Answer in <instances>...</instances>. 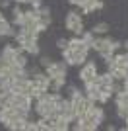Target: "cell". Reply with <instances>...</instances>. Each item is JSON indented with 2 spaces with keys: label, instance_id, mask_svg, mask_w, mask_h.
Masks as SVG:
<instances>
[{
  "label": "cell",
  "instance_id": "obj_22",
  "mask_svg": "<svg viewBox=\"0 0 128 131\" xmlns=\"http://www.w3.org/2000/svg\"><path fill=\"white\" fill-rule=\"evenodd\" d=\"M124 121H126V125H124V129H128V117H126V119H124Z\"/></svg>",
  "mask_w": 128,
  "mask_h": 131
},
{
  "label": "cell",
  "instance_id": "obj_5",
  "mask_svg": "<svg viewBox=\"0 0 128 131\" xmlns=\"http://www.w3.org/2000/svg\"><path fill=\"white\" fill-rule=\"evenodd\" d=\"M95 77H97V65L93 61H85L80 69V80L87 82V80H93Z\"/></svg>",
  "mask_w": 128,
  "mask_h": 131
},
{
  "label": "cell",
  "instance_id": "obj_12",
  "mask_svg": "<svg viewBox=\"0 0 128 131\" xmlns=\"http://www.w3.org/2000/svg\"><path fill=\"white\" fill-rule=\"evenodd\" d=\"M109 29H111V26H109L107 22H99V24H95V26H93V29H91V31L95 33V35H105Z\"/></svg>",
  "mask_w": 128,
  "mask_h": 131
},
{
  "label": "cell",
  "instance_id": "obj_11",
  "mask_svg": "<svg viewBox=\"0 0 128 131\" xmlns=\"http://www.w3.org/2000/svg\"><path fill=\"white\" fill-rule=\"evenodd\" d=\"M0 35H2V37H14V35H16V29H14V27H12V24L8 22V20H0Z\"/></svg>",
  "mask_w": 128,
  "mask_h": 131
},
{
  "label": "cell",
  "instance_id": "obj_16",
  "mask_svg": "<svg viewBox=\"0 0 128 131\" xmlns=\"http://www.w3.org/2000/svg\"><path fill=\"white\" fill-rule=\"evenodd\" d=\"M68 2H70V4H72V6H78L80 10H84V8H85V6H87V4H89L91 0H68Z\"/></svg>",
  "mask_w": 128,
  "mask_h": 131
},
{
  "label": "cell",
  "instance_id": "obj_8",
  "mask_svg": "<svg viewBox=\"0 0 128 131\" xmlns=\"http://www.w3.org/2000/svg\"><path fill=\"white\" fill-rule=\"evenodd\" d=\"M23 49V53H27V55H33V57H37L39 53H41V49H39V45H37V41H31V39H25V41H21V43H18Z\"/></svg>",
  "mask_w": 128,
  "mask_h": 131
},
{
  "label": "cell",
  "instance_id": "obj_20",
  "mask_svg": "<svg viewBox=\"0 0 128 131\" xmlns=\"http://www.w3.org/2000/svg\"><path fill=\"white\" fill-rule=\"evenodd\" d=\"M122 47H124V49H126V53H128V39H126V41H124V43H122Z\"/></svg>",
  "mask_w": 128,
  "mask_h": 131
},
{
  "label": "cell",
  "instance_id": "obj_10",
  "mask_svg": "<svg viewBox=\"0 0 128 131\" xmlns=\"http://www.w3.org/2000/svg\"><path fill=\"white\" fill-rule=\"evenodd\" d=\"M95 82L97 84H99V86H113V84H115V78H113V74L109 71L107 72H103V74H99V72H97V77H95Z\"/></svg>",
  "mask_w": 128,
  "mask_h": 131
},
{
  "label": "cell",
  "instance_id": "obj_6",
  "mask_svg": "<svg viewBox=\"0 0 128 131\" xmlns=\"http://www.w3.org/2000/svg\"><path fill=\"white\" fill-rule=\"evenodd\" d=\"M31 80H33V84H35V86L37 88H41V90H45V92H49V90H51V77H49L47 72H35V74H33L31 77Z\"/></svg>",
  "mask_w": 128,
  "mask_h": 131
},
{
  "label": "cell",
  "instance_id": "obj_19",
  "mask_svg": "<svg viewBox=\"0 0 128 131\" xmlns=\"http://www.w3.org/2000/svg\"><path fill=\"white\" fill-rule=\"evenodd\" d=\"M39 61H41V67H49V63H51L53 59H49V57H41Z\"/></svg>",
  "mask_w": 128,
  "mask_h": 131
},
{
  "label": "cell",
  "instance_id": "obj_13",
  "mask_svg": "<svg viewBox=\"0 0 128 131\" xmlns=\"http://www.w3.org/2000/svg\"><path fill=\"white\" fill-rule=\"evenodd\" d=\"M39 16H41L43 22H47L49 26H51V22H53V16H51V8H47V6H41V8H39Z\"/></svg>",
  "mask_w": 128,
  "mask_h": 131
},
{
  "label": "cell",
  "instance_id": "obj_1",
  "mask_svg": "<svg viewBox=\"0 0 128 131\" xmlns=\"http://www.w3.org/2000/svg\"><path fill=\"white\" fill-rule=\"evenodd\" d=\"M60 100H62V94L60 92H54V90L45 92L41 98L35 100L33 110H35V114H37L39 117H51V115L56 114V108H58Z\"/></svg>",
  "mask_w": 128,
  "mask_h": 131
},
{
  "label": "cell",
  "instance_id": "obj_15",
  "mask_svg": "<svg viewBox=\"0 0 128 131\" xmlns=\"http://www.w3.org/2000/svg\"><path fill=\"white\" fill-rule=\"evenodd\" d=\"M37 129H39V131H51L47 117H39V119H37Z\"/></svg>",
  "mask_w": 128,
  "mask_h": 131
},
{
  "label": "cell",
  "instance_id": "obj_17",
  "mask_svg": "<svg viewBox=\"0 0 128 131\" xmlns=\"http://www.w3.org/2000/svg\"><path fill=\"white\" fill-rule=\"evenodd\" d=\"M56 47H58L60 51L66 49V47H68V39H58V41H56Z\"/></svg>",
  "mask_w": 128,
  "mask_h": 131
},
{
  "label": "cell",
  "instance_id": "obj_14",
  "mask_svg": "<svg viewBox=\"0 0 128 131\" xmlns=\"http://www.w3.org/2000/svg\"><path fill=\"white\" fill-rule=\"evenodd\" d=\"M80 37L84 39V43H87V45L91 47V43H93V39H95V33L91 31V29H89V31H85V29H84V33H82Z\"/></svg>",
  "mask_w": 128,
  "mask_h": 131
},
{
  "label": "cell",
  "instance_id": "obj_4",
  "mask_svg": "<svg viewBox=\"0 0 128 131\" xmlns=\"http://www.w3.org/2000/svg\"><path fill=\"white\" fill-rule=\"evenodd\" d=\"M56 114L62 115L64 119H68L70 123L76 121V112H74V104H72V100L70 98H62L58 102V108H56Z\"/></svg>",
  "mask_w": 128,
  "mask_h": 131
},
{
  "label": "cell",
  "instance_id": "obj_21",
  "mask_svg": "<svg viewBox=\"0 0 128 131\" xmlns=\"http://www.w3.org/2000/svg\"><path fill=\"white\" fill-rule=\"evenodd\" d=\"M4 104V96H2V94H0V106Z\"/></svg>",
  "mask_w": 128,
  "mask_h": 131
},
{
  "label": "cell",
  "instance_id": "obj_9",
  "mask_svg": "<svg viewBox=\"0 0 128 131\" xmlns=\"http://www.w3.org/2000/svg\"><path fill=\"white\" fill-rule=\"evenodd\" d=\"M12 67H14V63L6 61L4 57L0 55V80H4V78L14 77V71H12Z\"/></svg>",
  "mask_w": 128,
  "mask_h": 131
},
{
  "label": "cell",
  "instance_id": "obj_3",
  "mask_svg": "<svg viewBox=\"0 0 128 131\" xmlns=\"http://www.w3.org/2000/svg\"><path fill=\"white\" fill-rule=\"evenodd\" d=\"M64 26L66 29L76 35H82L84 33V20H82V14L78 10H70L66 12V18H64Z\"/></svg>",
  "mask_w": 128,
  "mask_h": 131
},
{
  "label": "cell",
  "instance_id": "obj_2",
  "mask_svg": "<svg viewBox=\"0 0 128 131\" xmlns=\"http://www.w3.org/2000/svg\"><path fill=\"white\" fill-rule=\"evenodd\" d=\"M120 47H122V43L117 41V39H111V37H95L93 43H91V49H95L97 53L101 55L105 59V63H111V59L115 57V53Z\"/></svg>",
  "mask_w": 128,
  "mask_h": 131
},
{
  "label": "cell",
  "instance_id": "obj_7",
  "mask_svg": "<svg viewBox=\"0 0 128 131\" xmlns=\"http://www.w3.org/2000/svg\"><path fill=\"white\" fill-rule=\"evenodd\" d=\"M23 22H25V12L20 8V4H16L14 8H12V26L21 27Z\"/></svg>",
  "mask_w": 128,
  "mask_h": 131
},
{
  "label": "cell",
  "instance_id": "obj_18",
  "mask_svg": "<svg viewBox=\"0 0 128 131\" xmlns=\"http://www.w3.org/2000/svg\"><path fill=\"white\" fill-rule=\"evenodd\" d=\"M10 6H12V2H10V0H0V8H2V10L10 8Z\"/></svg>",
  "mask_w": 128,
  "mask_h": 131
}]
</instances>
